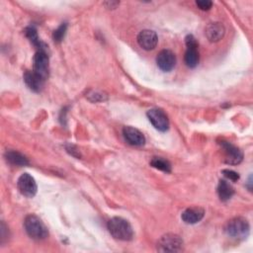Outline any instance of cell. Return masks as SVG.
I'll list each match as a JSON object with an SVG mask.
<instances>
[{"label": "cell", "mask_w": 253, "mask_h": 253, "mask_svg": "<svg viewBox=\"0 0 253 253\" xmlns=\"http://www.w3.org/2000/svg\"><path fill=\"white\" fill-rule=\"evenodd\" d=\"M146 116L156 129L160 131H166L169 128L168 117L162 110L156 108L150 109L149 111H147Z\"/></svg>", "instance_id": "cell-8"}, {"label": "cell", "mask_w": 253, "mask_h": 253, "mask_svg": "<svg viewBox=\"0 0 253 253\" xmlns=\"http://www.w3.org/2000/svg\"><path fill=\"white\" fill-rule=\"evenodd\" d=\"M25 35L30 40V42L39 48V50H45V45L39 40V36L35 27L30 26L25 29Z\"/></svg>", "instance_id": "cell-18"}, {"label": "cell", "mask_w": 253, "mask_h": 253, "mask_svg": "<svg viewBox=\"0 0 253 253\" xmlns=\"http://www.w3.org/2000/svg\"><path fill=\"white\" fill-rule=\"evenodd\" d=\"M157 66L165 72L172 70L176 64V56L170 49H162L156 56Z\"/></svg>", "instance_id": "cell-10"}, {"label": "cell", "mask_w": 253, "mask_h": 253, "mask_svg": "<svg viewBox=\"0 0 253 253\" xmlns=\"http://www.w3.org/2000/svg\"><path fill=\"white\" fill-rule=\"evenodd\" d=\"M24 81L32 91L40 92L43 87L45 79L36 73L34 70H27L24 73Z\"/></svg>", "instance_id": "cell-13"}, {"label": "cell", "mask_w": 253, "mask_h": 253, "mask_svg": "<svg viewBox=\"0 0 253 253\" xmlns=\"http://www.w3.org/2000/svg\"><path fill=\"white\" fill-rule=\"evenodd\" d=\"M24 226L28 235L35 240L45 239L48 235L46 226L41 218L35 214H29L26 216Z\"/></svg>", "instance_id": "cell-2"}, {"label": "cell", "mask_w": 253, "mask_h": 253, "mask_svg": "<svg viewBox=\"0 0 253 253\" xmlns=\"http://www.w3.org/2000/svg\"><path fill=\"white\" fill-rule=\"evenodd\" d=\"M224 33H225L224 26L218 22L211 23L206 28V36L208 40L211 42H215L221 40L222 37L224 36Z\"/></svg>", "instance_id": "cell-15"}, {"label": "cell", "mask_w": 253, "mask_h": 253, "mask_svg": "<svg viewBox=\"0 0 253 253\" xmlns=\"http://www.w3.org/2000/svg\"><path fill=\"white\" fill-rule=\"evenodd\" d=\"M217 194L219 199L225 202L228 201L233 196L234 189L226 180H220L217 186Z\"/></svg>", "instance_id": "cell-16"}, {"label": "cell", "mask_w": 253, "mask_h": 253, "mask_svg": "<svg viewBox=\"0 0 253 253\" xmlns=\"http://www.w3.org/2000/svg\"><path fill=\"white\" fill-rule=\"evenodd\" d=\"M66 30H67V24L66 23H62L52 34V38H53V41L56 42H59L63 40L64 36H65V33H66Z\"/></svg>", "instance_id": "cell-20"}, {"label": "cell", "mask_w": 253, "mask_h": 253, "mask_svg": "<svg viewBox=\"0 0 253 253\" xmlns=\"http://www.w3.org/2000/svg\"><path fill=\"white\" fill-rule=\"evenodd\" d=\"M17 187L20 193L27 197V198H33L37 194L38 186L36 183L35 178L30 175L29 173H23L17 181Z\"/></svg>", "instance_id": "cell-6"}, {"label": "cell", "mask_w": 253, "mask_h": 253, "mask_svg": "<svg viewBox=\"0 0 253 253\" xmlns=\"http://www.w3.org/2000/svg\"><path fill=\"white\" fill-rule=\"evenodd\" d=\"M251 184H252V179H251V176H249V179H248V184L246 185L247 188L249 189V191H252V187H251Z\"/></svg>", "instance_id": "cell-23"}, {"label": "cell", "mask_w": 253, "mask_h": 253, "mask_svg": "<svg viewBox=\"0 0 253 253\" xmlns=\"http://www.w3.org/2000/svg\"><path fill=\"white\" fill-rule=\"evenodd\" d=\"M219 144L224 153V162L225 163H227L229 165H237L242 161L243 153L238 147H236L232 143L225 141V140H221L219 142Z\"/></svg>", "instance_id": "cell-7"}, {"label": "cell", "mask_w": 253, "mask_h": 253, "mask_svg": "<svg viewBox=\"0 0 253 253\" xmlns=\"http://www.w3.org/2000/svg\"><path fill=\"white\" fill-rule=\"evenodd\" d=\"M107 226L111 235L116 239L128 241V240H131L133 237V229L130 223L123 217H120V216L112 217L108 221Z\"/></svg>", "instance_id": "cell-1"}, {"label": "cell", "mask_w": 253, "mask_h": 253, "mask_svg": "<svg viewBox=\"0 0 253 253\" xmlns=\"http://www.w3.org/2000/svg\"><path fill=\"white\" fill-rule=\"evenodd\" d=\"M5 158L9 163L17 166H25V165H28L29 163L26 156H24L22 153L15 150L7 151L5 153Z\"/></svg>", "instance_id": "cell-17"}, {"label": "cell", "mask_w": 253, "mask_h": 253, "mask_svg": "<svg viewBox=\"0 0 253 253\" xmlns=\"http://www.w3.org/2000/svg\"><path fill=\"white\" fill-rule=\"evenodd\" d=\"M196 4L202 10H209L211 7L212 2L209 1V0H198V1H196Z\"/></svg>", "instance_id": "cell-22"}, {"label": "cell", "mask_w": 253, "mask_h": 253, "mask_svg": "<svg viewBox=\"0 0 253 253\" xmlns=\"http://www.w3.org/2000/svg\"><path fill=\"white\" fill-rule=\"evenodd\" d=\"M150 165L158 170L164 171V172H170L171 171V164L168 160L162 158V157H153L150 161Z\"/></svg>", "instance_id": "cell-19"}, {"label": "cell", "mask_w": 253, "mask_h": 253, "mask_svg": "<svg viewBox=\"0 0 253 253\" xmlns=\"http://www.w3.org/2000/svg\"><path fill=\"white\" fill-rule=\"evenodd\" d=\"M137 42L143 49L151 50L157 45L158 37L154 31L143 30L137 36Z\"/></svg>", "instance_id": "cell-11"}, {"label": "cell", "mask_w": 253, "mask_h": 253, "mask_svg": "<svg viewBox=\"0 0 253 253\" xmlns=\"http://www.w3.org/2000/svg\"><path fill=\"white\" fill-rule=\"evenodd\" d=\"M204 214H205L204 209L200 207H192V208L186 209L182 212L181 217L185 223L194 224L199 222L204 217Z\"/></svg>", "instance_id": "cell-14"}, {"label": "cell", "mask_w": 253, "mask_h": 253, "mask_svg": "<svg viewBox=\"0 0 253 253\" xmlns=\"http://www.w3.org/2000/svg\"><path fill=\"white\" fill-rule=\"evenodd\" d=\"M185 42L187 45V49H186L185 56H184L185 63L188 67L194 68L198 65L199 59H200L199 50H198V42L192 35H188L185 38Z\"/></svg>", "instance_id": "cell-5"}, {"label": "cell", "mask_w": 253, "mask_h": 253, "mask_svg": "<svg viewBox=\"0 0 253 253\" xmlns=\"http://www.w3.org/2000/svg\"><path fill=\"white\" fill-rule=\"evenodd\" d=\"M226 234L235 239H245L250 230L249 222L246 218L238 216L230 219L224 228Z\"/></svg>", "instance_id": "cell-3"}, {"label": "cell", "mask_w": 253, "mask_h": 253, "mask_svg": "<svg viewBox=\"0 0 253 253\" xmlns=\"http://www.w3.org/2000/svg\"><path fill=\"white\" fill-rule=\"evenodd\" d=\"M222 174H223V176H224L227 180H229V181L235 182V181H237V180L239 179L238 173H236V172L233 171V170L224 169V170H222Z\"/></svg>", "instance_id": "cell-21"}, {"label": "cell", "mask_w": 253, "mask_h": 253, "mask_svg": "<svg viewBox=\"0 0 253 253\" xmlns=\"http://www.w3.org/2000/svg\"><path fill=\"white\" fill-rule=\"evenodd\" d=\"M123 135L126 141L130 145L141 146L145 143V137L143 133L135 127L125 126L123 128Z\"/></svg>", "instance_id": "cell-12"}, {"label": "cell", "mask_w": 253, "mask_h": 253, "mask_svg": "<svg viewBox=\"0 0 253 253\" xmlns=\"http://www.w3.org/2000/svg\"><path fill=\"white\" fill-rule=\"evenodd\" d=\"M183 248V239L174 233H167L157 242V250L161 252H179Z\"/></svg>", "instance_id": "cell-4"}, {"label": "cell", "mask_w": 253, "mask_h": 253, "mask_svg": "<svg viewBox=\"0 0 253 253\" xmlns=\"http://www.w3.org/2000/svg\"><path fill=\"white\" fill-rule=\"evenodd\" d=\"M33 70L46 79L48 76V55L45 50H38L33 58Z\"/></svg>", "instance_id": "cell-9"}]
</instances>
